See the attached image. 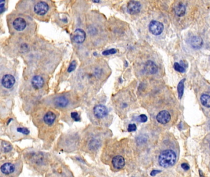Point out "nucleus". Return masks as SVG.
Returning <instances> with one entry per match:
<instances>
[{
  "label": "nucleus",
  "mask_w": 210,
  "mask_h": 177,
  "mask_svg": "<svg viewBox=\"0 0 210 177\" xmlns=\"http://www.w3.org/2000/svg\"><path fill=\"white\" fill-rule=\"evenodd\" d=\"M137 130V126L135 124H129V128H128V132H134Z\"/></svg>",
  "instance_id": "bb28decb"
},
{
  "label": "nucleus",
  "mask_w": 210,
  "mask_h": 177,
  "mask_svg": "<svg viewBox=\"0 0 210 177\" xmlns=\"http://www.w3.org/2000/svg\"><path fill=\"white\" fill-rule=\"evenodd\" d=\"M55 104L60 108H65L68 105L69 100L65 96H60L57 97L54 100Z\"/></svg>",
  "instance_id": "4468645a"
},
{
  "label": "nucleus",
  "mask_w": 210,
  "mask_h": 177,
  "mask_svg": "<svg viewBox=\"0 0 210 177\" xmlns=\"http://www.w3.org/2000/svg\"><path fill=\"white\" fill-rule=\"evenodd\" d=\"M5 4H6V1H2V0H0V14L4 11Z\"/></svg>",
  "instance_id": "cd10ccee"
},
{
  "label": "nucleus",
  "mask_w": 210,
  "mask_h": 177,
  "mask_svg": "<svg viewBox=\"0 0 210 177\" xmlns=\"http://www.w3.org/2000/svg\"><path fill=\"white\" fill-rule=\"evenodd\" d=\"M94 3H99L100 1H94Z\"/></svg>",
  "instance_id": "473e14b6"
},
{
  "label": "nucleus",
  "mask_w": 210,
  "mask_h": 177,
  "mask_svg": "<svg viewBox=\"0 0 210 177\" xmlns=\"http://www.w3.org/2000/svg\"><path fill=\"white\" fill-rule=\"evenodd\" d=\"M27 25L28 23L26 19L22 17H17L13 20L12 22V27L15 31L22 32L26 30Z\"/></svg>",
  "instance_id": "f03ea898"
},
{
  "label": "nucleus",
  "mask_w": 210,
  "mask_h": 177,
  "mask_svg": "<svg viewBox=\"0 0 210 177\" xmlns=\"http://www.w3.org/2000/svg\"><path fill=\"white\" fill-rule=\"evenodd\" d=\"M145 70L148 74H154L157 72L158 68L154 62L148 60L145 65Z\"/></svg>",
  "instance_id": "9b49d317"
},
{
  "label": "nucleus",
  "mask_w": 210,
  "mask_h": 177,
  "mask_svg": "<svg viewBox=\"0 0 210 177\" xmlns=\"http://www.w3.org/2000/svg\"><path fill=\"white\" fill-rule=\"evenodd\" d=\"M157 121L162 124H165L171 119V115L167 111L163 110L161 112H159L157 115Z\"/></svg>",
  "instance_id": "1a4fd4ad"
},
{
  "label": "nucleus",
  "mask_w": 210,
  "mask_h": 177,
  "mask_svg": "<svg viewBox=\"0 0 210 177\" xmlns=\"http://www.w3.org/2000/svg\"><path fill=\"white\" fill-rule=\"evenodd\" d=\"M94 113L97 118H103L108 114V108L103 105H98L94 108Z\"/></svg>",
  "instance_id": "0eeeda50"
},
{
  "label": "nucleus",
  "mask_w": 210,
  "mask_h": 177,
  "mask_svg": "<svg viewBox=\"0 0 210 177\" xmlns=\"http://www.w3.org/2000/svg\"><path fill=\"white\" fill-rule=\"evenodd\" d=\"M2 147L3 148V151L5 153L9 152V151H11V149H12V146H11V145L7 142H3L2 143Z\"/></svg>",
  "instance_id": "aec40b11"
},
{
  "label": "nucleus",
  "mask_w": 210,
  "mask_h": 177,
  "mask_svg": "<svg viewBox=\"0 0 210 177\" xmlns=\"http://www.w3.org/2000/svg\"><path fill=\"white\" fill-rule=\"evenodd\" d=\"M209 147H210V145H209Z\"/></svg>",
  "instance_id": "72a5a7b5"
},
{
  "label": "nucleus",
  "mask_w": 210,
  "mask_h": 177,
  "mask_svg": "<svg viewBox=\"0 0 210 177\" xmlns=\"http://www.w3.org/2000/svg\"><path fill=\"white\" fill-rule=\"evenodd\" d=\"M98 145H99V142L98 141H97L96 140H92L90 142V146L92 149H95V148H97L98 146Z\"/></svg>",
  "instance_id": "393cba45"
},
{
  "label": "nucleus",
  "mask_w": 210,
  "mask_h": 177,
  "mask_svg": "<svg viewBox=\"0 0 210 177\" xmlns=\"http://www.w3.org/2000/svg\"><path fill=\"white\" fill-rule=\"evenodd\" d=\"M0 169H1V171L5 175H9L14 172L15 167L12 164L7 162L4 164L0 168Z\"/></svg>",
  "instance_id": "ddd939ff"
},
{
  "label": "nucleus",
  "mask_w": 210,
  "mask_h": 177,
  "mask_svg": "<svg viewBox=\"0 0 210 177\" xmlns=\"http://www.w3.org/2000/svg\"><path fill=\"white\" fill-rule=\"evenodd\" d=\"M71 117L73 118V119L75 121H79L80 119H81V118H80V117H79L78 113H76V112L71 113Z\"/></svg>",
  "instance_id": "a878e982"
},
{
  "label": "nucleus",
  "mask_w": 210,
  "mask_h": 177,
  "mask_svg": "<svg viewBox=\"0 0 210 177\" xmlns=\"http://www.w3.org/2000/svg\"><path fill=\"white\" fill-rule=\"evenodd\" d=\"M163 25L158 21L153 20L151 21L149 25V30L153 35L158 36L161 35L163 30Z\"/></svg>",
  "instance_id": "7ed1b4c3"
},
{
  "label": "nucleus",
  "mask_w": 210,
  "mask_h": 177,
  "mask_svg": "<svg viewBox=\"0 0 210 177\" xmlns=\"http://www.w3.org/2000/svg\"><path fill=\"white\" fill-rule=\"evenodd\" d=\"M44 81L43 78L38 75L35 76L33 78V79L31 80L32 86L36 89H39L43 87V86L44 85Z\"/></svg>",
  "instance_id": "f8f14e48"
},
{
  "label": "nucleus",
  "mask_w": 210,
  "mask_h": 177,
  "mask_svg": "<svg viewBox=\"0 0 210 177\" xmlns=\"http://www.w3.org/2000/svg\"><path fill=\"white\" fill-rule=\"evenodd\" d=\"M201 103L204 106L210 108V95L208 94H203L200 97Z\"/></svg>",
  "instance_id": "a211bd4d"
},
{
  "label": "nucleus",
  "mask_w": 210,
  "mask_h": 177,
  "mask_svg": "<svg viewBox=\"0 0 210 177\" xmlns=\"http://www.w3.org/2000/svg\"><path fill=\"white\" fill-rule=\"evenodd\" d=\"M191 46L195 49H200L203 44V41L199 36H193L190 40Z\"/></svg>",
  "instance_id": "dca6fc26"
},
{
  "label": "nucleus",
  "mask_w": 210,
  "mask_h": 177,
  "mask_svg": "<svg viewBox=\"0 0 210 177\" xmlns=\"http://www.w3.org/2000/svg\"><path fill=\"white\" fill-rule=\"evenodd\" d=\"M49 9L48 4L44 1H39L37 3L33 8L35 13L39 16H43L47 14Z\"/></svg>",
  "instance_id": "20e7f679"
},
{
  "label": "nucleus",
  "mask_w": 210,
  "mask_h": 177,
  "mask_svg": "<svg viewBox=\"0 0 210 177\" xmlns=\"http://www.w3.org/2000/svg\"><path fill=\"white\" fill-rule=\"evenodd\" d=\"M174 68L175 70H176L178 72H180V73H184V72H185V71H186L185 68H184V67H183L181 65H180L178 63H174Z\"/></svg>",
  "instance_id": "412c9836"
},
{
  "label": "nucleus",
  "mask_w": 210,
  "mask_h": 177,
  "mask_svg": "<svg viewBox=\"0 0 210 177\" xmlns=\"http://www.w3.org/2000/svg\"><path fill=\"white\" fill-rule=\"evenodd\" d=\"M112 164L113 167L117 169H121L125 166V159L121 156H116L112 160Z\"/></svg>",
  "instance_id": "9d476101"
},
{
  "label": "nucleus",
  "mask_w": 210,
  "mask_h": 177,
  "mask_svg": "<svg viewBox=\"0 0 210 177\" xmlns=\"http://www.w3.org/2000/svg\"><path fill=\"white\" fill-rule=\"evenodd\" d=\"M117 52V50L115 49H108L106 50H105V51L103 52L102 54L104 55H112V54H114Z\"/></svg>",
  "instance_id": "4be33fe9"
},
{
  "label": "nucleus",
  "mask_w": 210,
  "mask_h": 177,
  "mask_svg": "<svg viewBox=\"0 0 210 177\" xmlns=\"http://www.w3.org/2000/svg\"><path fill=\"white\" fill-rule=\"evenodd\" d=\"M76 67V62L75 60H73V61L71 63L70 66L68 67V72H69V73L72 72L73 71H74V70H75Z\"/></svg>",
  "instance_id": "b1692460"
},
{
  "label": "nucleus",
  "mask_w": 210,
  "mask_h": 177,
  "mask_svg": "<svg viewBox=\"0 0 210 177\" xmlns=\"http://www.w3.org/2000/svg\"><path fill=\"white\" fill-rule=\"evenodd\" d=\"M185 81V79H182L180 82L179 83L178 86V92L179 94V98H181L182 96L183 92H184V82Z\"/></svg>",
  "instance_id": "6ab92c4d"
},
{
  "label": "nucleus",
  "mask_w": 210,
  "mask_h": 177,
  "mask_svg": "<svg viewBox=\"0 0 210 177\" xmlns=\"http://www.w3.org/2000/svg\"><path fill=\"white\" fill-rule=\"evenodd\" d=\"M17 131L24 135H28L30 133L29 130L25 127H18L17 129Z\"/></svg>",
  "instance_id": "5701e85b"
},
{
  "label": "nucleus",
  "mask_w": 210,
  "mask_h": 177,
  "mask_svg": "<svg viewBox=\"0 0 210 177\" xmlns=\"http://www.w3.org/2000/svg\"><path fill=\"white\" fill-rule=\"evenodd\" d=\"M176 161V155L173 151L165 150L158 157V163L163 167H169L174 164Z\"/></svg>",
  "instance_id": "f257e3e1"
},
{
  "label": "nucleus",
  "mask_w": 210,
  "mask_h": 177,
  "mask_svg": "<svg viewBox=\"0 0 210 177\" xmlns=\"http://www.w3.org/2000/svg\"><path fill=\"white\" fill-rule=\"evenodd\" d=\"M141 4L137 1H130L127 5V11L130 14H137L140 12Z\"/></svg>",
  "instance_id": "6e6552de"
},
{
  "label": "nucleus",
  "mask_w": 210,
  "mask_h": 177,
  "mask_svg": "<svg viewBox=\"0 0 210 177\" xmlns=\"http://www.w3.org/2000/svg\"><path fill=\"white\" fill-rule=\"evenodd\" d=\"M199 173H200V177H205V176H204L203 174L202 173V172H201V170H199Z\"/></svg>",
  "instance_id": "2f4dec72"
},
{
  "label": "nucleus",
  "mask_w": 210,
  "mask_h": 177,
  "mask_svg": "<svg viewBox=\"0 0 210 177\" xmlns=\"http://www.w3.org/2000/svg\"><path fill=\"white\" fill-rule=\"evenodd\" d=\"M139 118H140V121L142 122H146L147 120H148L147 116H146V115H145V114H141V115H140V117H139Z\"/></svg>",
  "instance_id": "c85d7f7f"
},
{
  "label": "nucleus",
  "mask_w": 210,
  "mask_h": 177,
  "mask_svg": "<svg viewBox=\"0 0 210 177\" xmlns=\"http://www.w3.org/2000/svg\"><path fill=\"white\" fill-rule=\"evenodd\" d=\"M186 10V6L182 4H178L177 6H176L175 9H174V11H175L176 14L179 17L183 16L184 14H185Z\"/></svg>",
  "instance_id": "f3484780"
},
{
  "label": "nucleus",
  "mask_w": 210,
  "mask_h": 177,
  "mask_svg": "<svg viewBox=\"0 0 210 177\" xmlns=\"http://www.w3.org/2000/svg\"><path fill=\"white\" fill-rule=\"evenodd\" d=\"M161 172V170H153V171H152V172L150 173V175L154 176H155L156 174H157V173H160Z\"/></svg>",
  "instance_id": "7c9ffc66"
},
{
  "label": "nucleus",
  "mask_w": 210,
  "mask_h": 177,
  "mask_svg": "<svg viewBox=\"0 0 210 177\" xmlns=\"http://www.w3.org/2000/svg\"><path fill=\"white\" fill-rule=\"evenodd\" d=\"M15 82V78L11 74H6L1 79V84L6 89H11L14 86Z\"/></svg>",
  "instance_id": "423d86ee"
},
{
  "label": "nucleus",
  "mask_w": 210,
  "mask_h": 177,
  "mask_svg": "<svg viewBox=\"0 0 210 177\" xmlns=\"http://www.w3.org/2000/svg\"><path fill=\"white\" fill-rule=\"evenodd\" d=\"M55 119H56L55 114L53 112L49 111L45 114L44 117V121L46 124L50 125L54 122Z\"/></svg>",
  "instance_id": "2eb2a0df"
},
{
  "label": "nucleus",
  "mask_w": 210,
  "mask_h": 177,
  "mask_svg": "<svg viewBox=\"0 0 210 177\" xmlns=\"http://www.w3.org/2000/svg\"><path fill=\"white\" fill-rule=\"evenodd\" d=\"M86 37V32L82 29H76V30L72 35V39L73 41L76 43H82L85 41Z\"/></svg>",
  "instance_id": "39448f33"
},
{
  "label": "nucleus",
  "mask_w": 210,
  "mask_h": 177,
  "mask_svg": "<svg viewBox=\"0 0 210 177\" xmlns=\"http://www.w3.org/2000/svg\"><path fill=\"white\" fill-rule=\"evenodd\" d=\"M181 166L184 170H188L190 168L189 165L186 163H182Z\"/></svg>",
  "instance_id": "c756f323"
}]
</instances>
